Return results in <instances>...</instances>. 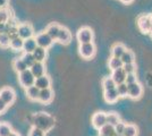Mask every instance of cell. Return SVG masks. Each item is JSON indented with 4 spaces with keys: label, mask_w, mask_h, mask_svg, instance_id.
Listing matches in <instances>:
<instances>
[{
    "label": "cell",
    "mask_w": 152,
    "mask_h": 136,
    "mask_svg": "<svg viewBox=\"0 0 152 136\" xmlns=\"http://www.w3.org/2000/svg\"><path fill=\"white\" fill-rule=\"evenodd\" d=\"M31 124L33 125V127L40 128L47 133L55 126V118L45 112H39L32 116Z\"/></svg>",
    "instance_id": "6da1fadb"
},
{
    "label": "cell",
    "mask_w": 152,
    "mask_h": 136,
    "mask_svg": "<svg viewBox=\"0 0 152 136\" xmlns=\"http://www.w3.org/2000/svg\"><path fill=\"white\" fill-rule=\"evenodd\" d=\"M18 82L19 84L22 85L24 89H27L28 86H32L35 83V77L32 74V71H30V68L25 69L24 71L18 74Z\"/></svg>",
    "instance_id": "7a4b0ae2"
},
{
    "label": "cell",
    "mask_w": 152,
    "mask_h": 136,
    "mask_svg": "<svg viewBox=\"0 0 152 136\" xmlns=\"http://www.w3.org/2000/svg\"><path fill=\"white\" fill-rule=\"evenodd\" d=\"M76 39L81 43H88L93 41V31L90 27H82L76 34Z\"/></svg>",
    "instance_id": "3957f363"
},
{
    "label": "cell",
    "mask_w": 152,
    "mask_h": 136,
    "mask_svg": "<svg viewBox=\"0 0 152 136\" xmlns=\"http://www.w3.org/2000/svg\"><path fill=\"white\" fill-rule=\"evenodd\" d=\"M80 55L84 59H90L94 56L95 53V45L93 42H88V43H81L78 48Z\"/></svg>",
    "instance_id": "277c9868"
},
{
    "label": "cell",
    "mask_w": 152,
    "mask_h": 136,
    "mask_svg": "<svg viewBox=\"0 0 152 136\" xmlns=\"http://www.w3.org/2000/svg\"><path fill=\"white\" fill-rule=\"evenodd\" d=\"M17 33H18V36L20 39L26 40V39H30V38H33L34 30H33L31 24L23 23V24H19L17 26Z\"/></svg>",
    "instance_id": "5b68a950"
},
{
    "label": "cell",
    "mask_w": 152,
    "mask_h": 136,
    "mask_svg": "<svg viewBox=\"0 0 152 136\" xmlns=\"http://www.w3.org/2000/svg\"><path fill=\"white\" fill-rule=\"evenodd\" d=\"M0 99L8 105L13 104L16 99V94L12 87H4L0 90Z\"/></svg>",
    "instance_id": "8992f818"
},
{
    "label": "cell",
    "mask_w": 152,
    "mask_h": 136,
    "mask_svg": "<svg viewBox=\"0 0 152 136\" xmlns=\"http://www.w3.org/2000/svg\"><path fill=\"white\" fill-rule=\"evenodd\" d=\"M152 15H141L137 18V26L142 33H149L151 27Z\"/></svg>",
    "instance_id": "52a82bcc"
},
{
    "label": "cell",
    "mask_w": 152,
    "mask_h": 136,
    "mask_svg": "<svg viewBox=\"0 0 152 136\" xmlns=\"http://www.w3.org/2000/svg\"><path fill=\"white\" fill-rule=\"evenodd\" d=\"M127 87H128V95L131 99L133 100H136V99H140L143 94V87L142 85L135 82V83H132V84H127Z\"/></svg>",
    "instance_id": "ba28073f"
},
{
    "label": "cell",
    "mask_w": 152,
    "mask_h": 136,
    "mask_svg": "<svg viewBox=\"0 0 152 136\" xmlns=\"http://www.w3.org/2000/svg\"><path fill=\"white\" fill-rule=\"evenodd\" d=\"M35 41H37V45L42 47V48H45V49L50 48L51 45H52V43H53V40L48 35L47 32L39 33L38 35L35 36Z\"/></svg>",
    "instance_id": "9c48e42d"
},
{
    "label": "cell",
    "mask_w": 152,
    "mask_h": 136,
    "mask_svg": "<svg viewBox=\"0 0 152 136\" xmlns=\"http://www.w3.org/2000/svg\"><path fill=\"white\" fill-rule=\"evenodd\" d=\"M106 124H107V113L106 112L99 111V112H95L92 116V125L96 129H100Z\"/></svg>",
    "instance_id": "30bf717a"
},
{
    "label": "cell",
    "mask_w": 152,
    "mask_h": 136,
    "mask_svg": "<svg viewBox=\"0 0 152 136\" xmlns=\"http://www.w3.org/2000/svg\"><path fill=\"white\" fill-rule=\"evenodd\" d=\"M56 41H58L59 43H61L64 45L69 44L70 41H72V33L69 32V30L66 27H60V31H59V34H58Z\"/></svg>",
    "instance_id": "8fae6325"
},
{
    "label": "cell",
    "mask_w": 152,
    "mask_h": 136,
    "mask_svg": "<svg viewBox=\"0 0 152 136\" xmlns=\"http://www.w3.org/2000/svg\"><path fill=\"white\" fill-rule=\"evenodd\" d=\"M126 71H124V68L121 67V68H117L113 71V74H111V78L114 79V82L116 84H121V83H125V79H126Z\"/></svg>",
    "instance_id": "7c38bea8"
},
{
    "label": "cell",
    "mask_w": 152,
    "mask_h": 136,
    "mask_svg": "<svg viewBox=\"0 0 152 136\" xmlns=\"http://www.w3.org/2000/svg\"><path fill=\"white\" fill-rule=\"evenodd\" d=\"M53 99V91L50 87H47L43 90H40V95H39V100L42 103H50Z\"/></svg>",
    "instance_id": "4fadbf2b"
},
{
    "label": "cell",
    "mask_w": 152,
    "mask_h": 136,
    "mask_svg": "<svg viewBox=\"0 0 152 136\" xmlns=\"http://www.w3.org/2000/svg\"><path fill=\"white\" fill-rule=\"evenodd\" d=\"M30 71L34 75V77H40L45 74V66L42 61H35L33 65L30 67Z\"/></svg>",
    "instance_id": "5bb4252c"
},
{
    "label": "cell",
    "mask_w": 152,
    "mask_h": 136,
    "mask_svg": "<svg viewBox=\"0 0 152 136\" xmlns=\"http://www.w3.org/2000/svg\"><path fill=\"white\" fill-rule=\"evenodd\" d=\"M34 85L39 87L40 90H43V89H47V87H50L51 85V79L49 76H47V75H42V76H40V77H37L35 78V83Z\"/></svg>",
    "instance_id": "9a60e30c"
},
{
    "label": "cell",
    "mask_w": 152,
    "mask_h": 136,
    "mask_svg": "<svg viewBox=\"0 0 152 136\" xmlns=\"http://www.w3.org/2000/svg\"><path fill=\"white\" fill-rule=\"evenodd\" d=\"M103 97H104V100L107 101L108 103H115L117 100H118V92L116 90V87L115 89H110V90H107L103 92Z\"/></svg>",
    "instance_id": "2e32d148"
},
{
    "label": "cell",
    "mask_w": 152,
    "mask_h": 136,
    "mask_svg": "<svg viewBox=\"0 0 152 136\" xmlns=\"http://www.w3.org/2000/svg\"><path fill=\"white\" fill-rule=\"evenodd\" d=\"M32 55H33V57L37 61H42L43 63L45 60V57H47V49L37 45V48L33 50Z\"/></svg>",
    "instance_id": "e0dca14e"
},
{
    "label": "cell",
    "mask_w": 152,
    "mask_h": 136,
    "mask_svg": "<svg viewBox=\"0 0 152 136\" xmlns=\"http://www.w3.org/2000/svg\"><path fill=\"white\" fill-rule=\"evenodd\" d=\"M60 27H61V26H59L58 24L52 23L50 25H48V27L45 28V32L48 33V35H49L53 41H56L58 34H59V31H60Z\"/></svg>",
    "instance_id": "ac0fdd59"
},
{
    "label": "cell",
    "mask_w": 152,
    "mask_h": 136,
    "mask_svg": "<svg viewBox=\"0 0 152 136\" xmlns=\"http://www.w3.org/2000/svg\"><path fill=\"white\" fill-rule=\"evenodd\" d=\"M26 95H27V97H28L31 101H38L39 95H40V89L37 87L35 85L28 86V87L26 89Z\"/></svg>",
    "instance_id": "d6986e66"
},
{
    "label": "cell",
    "mask_w": 152,
    "mask_h": 136,
    "mask_svg": "<svg viewBox=\"0 0 152 136\" xmlns=\"http://www.w3.org/2000/svg\"><path fill=\"white\" fill-rule=\"evenodd\" d=\"M35 48H37L35 38H30V39L24 40V43H23V51L24 52H33Z\"/></svg>",
    "instance_id": "ffe728a7"
},
{
    "label": "cell",
    "mask_w": 152,
    "mask_h": 136,
    "mask_svg": "<svg viewBox=\"0 0 152 136\" xmlns=\"http://www.w3.org/2000/svg\"><path fill=\"white\" fill-rule=\"evenodd\" d=\"M23 43H24V40L20 39L19 36H16L14 39H10L9 47L15 51H20V50H23Z\"/></svg>",
    "instance_id": "44dd1931"
},
{
    "label": "cell",
    "mask_w": 152,
    "mask_h": 136,
    "mask_svg": "<svg viewBox=\"0 0 152 136\" xmlns=\"http://www.w3.org/2000/svg\"><path fill=\"white\" fill-rule=\"evenodd\" d=\"M126 51V48H125V45L121 44V43H117V44H115L113 47V49H111V56L113 57H116V58H121V56H123V53Z\"/></svg>",
    "instance_id": "7402d4cb"
},
{
    "label": "cell",
    "mask_w": 152,
    "mask_h": 136,
    "mask_svg": "<svg viewBox=\"0 0 152 136\" xmlns=\"http://www.w3.org/2000/svg\"><path fill=\"white\" fill-rule=\"evenodd\" d=\"M13 68L19 74V73H22V71H24L25 69H27L28 67L26 66V64L23 61L22 58H16L13 61Z\"/></svg>",
    "instance_id": "603a6c76"
},
{
    "label": "cell",
    "mask_w": 152,
    "mask_h": 136,
    "mask_svg": "<svg viewBox=\"0 0 152 136\" xmlns=\"http://www.w3.org/2000/svg\"><path fill=\"white\" fill-rule=\"evenodd\" d=\"M123 64H131V63H135V55L133 51L131 50H126V51L123 53V56L121 57Z\"/></svg>",
    "instance_id": "cb8c5ba5"
},
{
    "label": "cell",
    "mask_w": 152,
    "mask_h": 136,
    "mask_svg": "<svg viewBox=\"0 0 152 136\" xmlns=\"http://www.w3.org/2000/svg\"><path fill=\"white\" fill-rule=\"evenodd\" d=\"M137 127L133 124H126L125 129L121 136H137Z\"/></svg>",
    "instance_id": "d4e9b609"
},
{
    "label": "cell",
    "mask_w": 152,
    "mask_h": 136,
    "mask_svg": "<svg viewBox=\"0 0 152 136\" xmlns=\"http://www.w3.org/2000/svg\"><path fill=\"white\" fill-rule=\"evenodd\" d=\"M100 134L104 136H114L115 135V126L110 125V124H106L103 125L101 128H100Z\"/></svg>",
    "instance_id": "484cf974"
},
{
    "label": "cell",
    "mask_w": 152,
    "mask_h": 136,
    "mask_svg": "<svg viewBox=\"0 0 152 136\" xmlns=\"http://www.w3.org/2000/svg\"><path fill=\"white\" fill-rule=\"evenodd\" d=\"M20 58L23 59V61L26 64V66L30 68L37 60L34 59V57H33V55H32V52H24L23 55H22V57Z\"/></svg>",
    "instance_id": "4316f807"
},
{
    "label": "cell",
    "mask_w": 152,
    "mask_h": 136,
    "mask_svg": "<svg viewBox=\"0 0 152 136\" xmlns=\"http://www.w3.org/2000/svg\"><path fill=\"white\" fill-rule=\"evenodd\" d=\"M123 61H121V58H116V57H111L110 60H109V68L111 69V71H115V69H117V68H121L123 67Z\"/></svg>",
    "instance_id": "83f0119b"
},
{
    "label": "cell",
    "mask_w": 152,
    "mask_h": 136,
    "mask_svg": "<svg viewBox=\"0 0 152 136\" xmlns=\"http://www.w3.org/2000/svg\"><path fill=\"white\" fill-rule=\"evenodd\" d=\"M116 83L114 82V79L110 77H106L102 79V87H103V91L110 90V89H115L116 87Z\"/></svg>",
    "instance_id": "f1b7e54d"
},
{
    "label": "cell",
    "mask_w": 152,
    "mask_h": 136,
    "mask_svg": "<svg viewBox=\"0 0 152 136\" xmlns=\"http://www.w3.org/2000/svg\"><path fill=\"white\" fill-rule=\"evenodd\" d=\"M116 90L118 92L119 97H125L128 95V87L126 83H121V84L116 85Z\"/></svg>",
    "instance_id": "f546056e"
},
{
    "label": "cell",
    "mask_w": 152,
    "mask_h": 136,
    "mask_svg": "<svg viewBox=\"0 0 152 136\" xmlns=\"http://www.w3.org/2000/svg\"><path fill=\"white\" fill-rule=\"evenodd\" d=\"M10 10H8V8H0V23H7L10 20Z\"/></svg>",
    "instance_id": "4dcf8cb0"
},
{
    "label": "cell",
    "mask_w": 152,
    "mask_h": 136,
    "mask_svg": "<svg viewBox=\"0 0 152 136\" xmlns=\"http://www.w3.org/2000/svg\"><path fill=\"white\" fill-rule=\"evenodd\" d=\"M13 132L12 126L7 123H0V136H8Z\"/></svg>",
    "instance_id": "1f68e13d"
},
{
    "label": "cell",
    "mask_w": 152,
    "mask_h": 136,
    "mask_svg": "<svg viewBox=\"0 0 152 136\" xmlns=\"http://www.w3.org/2000/svg\"><path fill=\"white\" fill-rule=\"evenodd\" d=\"M119 121H121V118H119V116L117 113H115V112L107 113V124H110V125L115 126L116 124H118Z\"/></svg>",
    "instance_id": "d6a6232c"
},
{
    "label": "cell",
    "mask_w": 152,
    "mask_h": 136,
    "mask_svg": "<svg viewBox=\"0 0 152 136\" xmlns=\"http://www.w3.org/2000/svg\"><path fill=\"white\" fill-rule=\"evenodd\" d=\"M9 43H10V38L8 36L7 33H0V47L1 48H7L9 47Z\"/></svg>",
    "instance_id": "836d02e7"
},
{
    "label": "cell",
    "mask_w": 152,
    "mask_h": 136,
    "mask_svg": "<svg viewBox=\"0 0 152 136\" xmlns=\"http://www.w3.org/2000/svg\"><path fill=\"white\" fill-rule=\"evenodd\" d=\"M125 126H126V124L123 123V121H119L118 124H116L115 125V132H116V134H118L119 136L123 135L124 129H125Z\"/></svg>",
    "instance_id": "e575fe53"
},
{
    "label": "cell",
    "mask_w": 152,
    "mask_h": 136,
    "mask_svg": "<svg viewBox=\"0 0 152 136\" xmlns=\"http://www.w3.org/2000/svg\"><path fill=\"white\" fill-rule=\"evenodd\" d=\"M123 68H124V71H126V74H129V73H135V71H136V65H135V63L125 64V65H123Z\"/></svg>",
    "instance_id": "d590c367"
},
{
    "label": "cell",
    "mask_w": 152,
    "mask_h": 136,
    "mask_svg": "<svg viewBox=\"0 0 152 136\" xmlns=\"http://www.w3.org/2000/svg\"><path fill=\"white\" fill-rule=\"evenodd\" d=\"M28 136H45V132L40 128H37V127H32Z\"/></svg>",
    "instance_id": "8d00e7d4"
},
{
    "label": "cell",
    "mask_w": 152,
    "mask_h": 136,
    "mask_svg": "<svg viewBox=\"0 0 152 136\" xmlns=\"http://www.w3.org/2000/svg\"><path fill=\"white\" fill-rule=\"evenodd\" d=\"M135 82H137L136 74H135V73H129V74H127L125 83H126V84H132V83H135Z\"/></svg>",
    "instance_id": "74e56055"
},
{
    "label": "cell",
    "mask_w": 152,
    "mask_h": 136,
    "mask_svg": "<svg viewBox=\"0 0 152 136\" xmlns=\"http://www.w3.org/2000/svg\"><path fill=\"white\" fill-rule=\"evenodd\" d=\"M7 108H8V104L5 103L1 99H0V113H2V112H5L7 110Z\"/></svg>",
    "instance_id": "f35d334b"
},
{
    "label": "cell",
    "mask_w": 152,
    "mask_h": 136,
    "mask_svg": "<svg viewBox=\"0 0 152 136\" xmlns=\"http://www.w3.org/2000/svg\"><path fill=\"white\" fill-rule=\"evenodd\" d=\"M9 0H0V8H7Z\"/></svg>",
    "instance_id": "ab89813d"
},
{
    "label": "cell",
    "mask_w": 152,
    "mask_h": 136,
    "mask_svg": "<svg viewBox=\"0 0 152 136\" xmlns=\"http://www.w3.org/2000/svg\"><path fill=\"white\" fill-rule=\"evenodd\" d=\"M8 136H20V135H19L17 132H12V133H10Z\"/></svg>",
    "instance_id": "60d3db41"
},
{
    "label": "cell",
    "mask_w": 152,
    "mask_h": 136,
    "mask_svg": "<svg viewBox=\"0 0 152 136\" xmlns=\"http://www.w3.org/2000/svg\"><path fill=\"white\" fill-rule=\"evenodd\" d=\"M121 2H124V4H131V2H133L134 0H121Z\"/></svg>",
    "instance_id": "b9f144b4"
},
{
    "label": "cell",
    "mask_w": 152,
    "mask_h": 136,
    "mask_svg": "<svg viewBox=\"0 0 152 136\" xmlns=\"http://www.w3.org/2000/svg\"><path fill=\"white\" fill-rule=\"evenodd\" d=\"M149 34H151L152 35V20H151V27H150V32H149Z\"/></svg>",
    "instance_id": "7bdbcfd3"
},
{
    "label": "cell",
    "mask_w": 152,
    "mask_h": 136,
    "mask_svg": "<svg viewBox=\"0 0 152 136\" xmlns=\"http://www.w3.org/2000/svg\"><path fill=\"white\" fill-rule=\"evenodd\" d=\"M99 136H104V135H101V134H100V135H99Z\"/></svg>",
    "instance_id": "ee69618b"
}]
</instances>
